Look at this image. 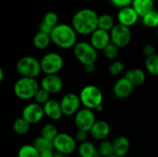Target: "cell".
Instances as JSON below:
<instances>
[{
  "label": "cell",
  "mask_w": 158,
  "mask_h": 157,
  "mask_svg": "<svg viewBox=\"0 0 158 157\" xmlns=\"http://www.w3.org/2000/svg\"><path fill=\"white\" fill-rule=\"evenodd\" d=\"M98 19L97 13L90 8H82L77 11L72 17L71 26L77 33L82 35L92 34L98 29Z\"/></svg>",
  "instance_id": "obj_1"
},
{
  "label": "cell",
  "mask_w": 158,
  "mask_h": 157,
  "mask_svg": "<svg viewBox=\"0 0 158 157\" xmlns=\"http://www.w3.org/2000/svg\"><path fill=\"white\" fill-rule=\"evenodd\" d=\"M50 36L52 43L63 49L72 48L77 43V32L69 24L59 23L53 29Z\"/></svg>",
  "instance_id": "obj_2"
},
{
  "label": "cell",
  "mask_w": 158,
  "mask_h": 157,
  "mask_svg": "<svg viewBox=\"0 0 158 157\" xmlns=\"http://www.w3.org/2000/svg\"><path fill=\"white\" fill-rule=\"evenodd\" d=\"M40 84L36 79L20 77L14 84L13 92L20 100L27 101L34 98L36 93L40 89Z\"/></svg>",
  "instance_id": "obj_3"
},
{
  "label": "cell",
  "mask_w": 158,
  "mask_h": 157,
  "mask_svg": "<svg viewBox=\"0 0 158 157\" xmlns=\"http://www.w3.org/2000/svg\"><path fill=\"white\" fill-rule=\"evenodd\" d=\"M80 99L83 107L96 110L99 106L103 105L104 94L102 91L95 85H86L84 86L80 94Z\"/></svg>",
  "instance_id": "obj_4"
},
{
  "label": "cell",
  "mask_w": 158,
  "mask_h": 157,
  "mask_svg": "<svg viewBox=\"0 0 158 157\" xmlns=\"http://www.w3.org/2000/svg\"><path fill=\"white\" fill-rule=\"evenodd\" d=\"M17 72L20 77L36 79L42 72L40 60L33 56H23L19 58L16 64Z\"/></svg>",
  "instance_id": "obj_5"
},
{
  "label": "cell",
  "mask_w": 158,
  "mask_h": 157,
  "mask_svg": "<svg viewBox=\"0 0 158 157\" xmlns=\"http://www.w3.org/2000/svg\"><path fill=\"white\" fill-rule=\"evenodd\" d=\"M73 48V53L76 59L83 66L89 64H95L98 57L97 50L90 43L80 42L77 43Z\"/></svg>",
  "instance_id": "obj_6"
},
{
  "label": "cell",
  "mask_w": 158,
  "mask_h": 157,
  "mask_svg": "<svg viewBox=\"0 0 158 157\" xmlns=\"http://www.w3.org/2000/svg\"><path fill=\"white\" fill-rule=\"evenodd\" d=\"M41 69L45 75H56L64 67L63 57L56 52H50L45 54L41 59Z\"/></svg>",
  "instance_id": "obj_7"
},
{
  "label": "cell",
  "mask_w": 158,
  "mask_h": 157,
  "mask_svg": "<svg viewBox=\"0 0 158 157\" xmlns=\"http://www.w3.org/2000/svg\"><path fill=\"white\" fill-rule=\"evenodd\" d=\"M54 150L64 155H71L76 150V139L67 132H60L53 141Z\"/></svg>",
  "instance_id": "obj_8"
},
{
  "label": "cell",
  "mask_w": 158,
  "mask_h": 157,
  "mask_svg": "<svg viewBox=\"0 0 158 157\" xmlns=\"http://www.w3.org/2000/svg\"><path fill=\"white\" fill-rule=\"evenodd\" d=\"M97 120L95 119V115L93 110L88 108H81L74 116V124L78 130H84L90 132L94 123Z\"/></svg>",
  "instance_id": "obj_9"
},
{
  "label": "cell",
  "mask_w": 158,
  "mask_h": 157,
  "mask_svg": "<svg viewBox=\"0 0 158 157\" xmlns=\"http://www.w3.org/2000/svg\"><path fill=\"white\" fill-rule=\"evenodd\" d=\"M111 43L117 45L118 48L126 47L131 41V31L129 27L122 24H116L110 31Z\"/></svg>",
  "instance_id": "obj_10"
},
{
  "label": "cell",
  "mask_w": 158,
  "mask_h": 157,
  "mask_svg": "<svg viewBox=\"0 0 158 157\" xmlns=\"http://www.w3.org/2000/svg\"><path fill=\"white\" fill-rule=\"evenodd\" d=\"M59 103H60L63 116H66V117L75 116L81 109L80 107L81 105L80 96L72 93L65 94L61 98Z\"/></svg>",
  "instance_id": "obj_11"
},
{
  "label": "cell",
  "mask_w": 158,
  "mask_h": 157,
  "mask_svg": "<svg viewBox=\"0 0 158 157\" xmlns=\"http://www.w3.org/2000/svg\"><path fill=\"white\" fill-rule=\"evenodd\" d=\"M45 116L44 106L42 105L34 103H30L22 109L21 117L26 119L31 125L39 123Z\"/></svg>",
  "instance_id": "obj_12"
},
{
  "label": "cell",
  "mask_w": 158,
  "mask_h": 157,
  "mask_svg": "<svg viewBox=\"0 0 158 157\" xmlns=\"http://www.w3.org/2000/svg\"><path fill=\"white\" fill-rule=\"evenodd\" d=\"M40 87L50 94L58 93L63 88V81L57 75H45L40 81Z\"/></svg>",
  "instance_id": "obj_13"
},
{
  "label": "cell",
  "mask_w": 158,
  "mask_h": 157,
  "mask_svg": "<svg viewBox=\"0 0 158 157\" xmlns=\"http://www.w3.org/2000/svg\"><path fill=\"white\" fill-rule=\"evenodd\" d=\"M134 90V86L125 78L122 77L118 79L113 86V93L118 99H127L129 98Z\"/></svg>",
  "instance_id": "obj_14"
},
{
  "label": "cell",
  "mask_w": 158,
  "mask_h": 157,
  "mask_svg": "<svg viewBox=\"0 0 158 157\" xmlns=\"http://www.w3.org/2000/svg\"><path fill=\"white\" fill-rule=\"evenodd\" d=\"M111 43V37L110 32L97 29L91 34L90 38V43L98 51V50H104L109 43Z\"/></svg>",
  "instance_id": "obj_15"
},
{
  "label": "cell",
  "mask_w": 158,
  "mask_h": 157,
  "mask_svg": "<svg viewBox=\"0 0 158 157\" xmlns=\"http://www.w3.org/2000/svg\"><path fill=\"white\" fill-rule=\"evenodd\" d=\"M140 16L134 10V8L131 6H126L120 8L118 13V20L119 24H122L126 27H131L138 21Z\"/></svg>",
  "instance_id": "obj_16"
},
{
  "label": "cell",
  "mask_w": 158,
  "mask_h": 157,
  "mask_svg": "<svg viewBox=\"0 0 158 157\" xmlns=\"http://www.w3.org/2000/svg\"><path fill=\"white\" fill-rule=\"evenodd\" d=\"M110 133V126L106 121L97 120L92 130H90V134L94 140L97 141H105Z\"/></svg>",
  "instance_id": "obj_17"
},
{
  "label": "cell",
  "mask_w": 158,
  "mask_h": 157,
  "mask_svg": "<svg viewBox=\"0 0 158 157\" xmlns=\"http://www.w3.org/2000/svg\"><path fill=\"white\" fill-rule=\"evenodd\" d=\"M44 114L47 118H49L52 120H59L63 117V113L61 110L60 103L57 102L56 100L50 99L45 105H43Z\"/></svg>",
  "instance_id": "obj_18"
},
{
  "label": "cell",
  "mask_w": 158,
  "mask_h": 157,
  "mask_svg": "<svg viewBox=\"0 0 158 157\" xmlns=\"http://www.w3.org/2000/svg\"><path fill=\"white\" fill-rule=\"evenodd\" d=\"M124 77L134 86H141L145 82V72L141 68H131L125 72Z\"/></svg>",
  "instance_id": "obj_19"
},
{
  "label": "cell",
  "mask_w": 158,
  "mask_h": 157,
  "mask_svg": "<svg viewBox=\"0 0 158 157\" xmlns=\"http://www.w3.org/2000/svg\"><path fill=\"white\" fill-rule=\"evenodd\" d=\"M113 146H114V155L119 157L126 156L128 154L131 143L129 139L126 136H118L113 141Z\"/></svg>",
  "instance_id": "obj_20"
},
{
  "label": "cell",
  "mask_w": 158,
  "mask_h": 157,
  "mask_svg": "<svg viewBox=\"0 0 158 157\" xmlns=\"http://www.w3.org/2000/svg\"><path fill=\"white\" fill-rule=\"evenodd\" d=\"M131 6L140 16L143 18L149 12L155 10V1L154 0H133Z\"/></svg>",
  "instance_id": "obj_21"
},
{
  "label": "cell",
  "mask_w": 158,
  "mask_h": 157,
  "mask_svg": "<svg viewBox=\"0 0 158 157\" xmlns=\"http://www.w3.org/2000/svg\"><path fill=\"white\" fill-rule=\"evenodd\" d=\"M78 154L80 157H95L98 155V149L92 142L86 141L79 145Z\"/></svg>",
  "instance_id": "obj_22"
},
{
  "label": "cell",
  "mask_w": 158,
  "mask_h": 157,
  "mask_svg": "<svg viewBox=\"0 0 158 157\" xmlns=\"http://www.w3.org/2000/svg\"><path fill=\"white\" fill-rule=\"evenodd\" d=\"M51 42H52L51 36L49 34H46L41 31H38L37 33H35L32 39V43L34 47L39 50H44L47 48Z\"/></svg>",
  "instance_id": "obj_23"
},
{
  "label": "cell",
  "mask_w": 158,
  "mask_h": 157,
  "mask_svg": "<svg viewBox=\"0 0 158 157\" xmlns=\"http://www.w3.org/2000/svg\"><path fill=\"white\" fill-rule=\"evenodd\" d=\"M12 129L16 134L25 135L30 131L31 124L21 117V118H18L14 120V122L12 124Z\"/></svg>",
  "instance_id": "obj_24"
},
{
  "label": "cell",
  "mask_w": 158,
  "mask_h": 157,
  "mask_svg": "<svg viewBox=\"0 0 158 157\" xmlns=\"http://www.w3.org/2000/svg\"><path fill=\"white\" fill-rule=\"evenodd\" d=\"M114 19L109 14H102L98 19V28L106 31H111V30L115 26Z\"/></svg>",
  "instance_id": "obj_25"
},
{
  "label": "cell",
  "mask_w": 158,
  "mask_h": 157,
  "mask_svg": "<svg viewBox=\"0 0 158 157\" xmlns=\"http://www.w3.org/2000/svg\"><path fill=\"white\" fill-rule=\"evenodd\" d=\"M143 24L150 29L158 28V11L156 9L142 18Z\"/></svg>",
  "instance_id": "obj_26"
},
{
  "label": "cell",
  "mask_w": 158,
  "mask_h": 157,
  "mask_svg": "<svg viewBox=\"0 0 158 157\" xmlns=\"http://www.w3.org/2000/svg\"><path fill=\"white\" fill-rule=\"evenodd\" d=\"M18 157H41L33 144H24L18 151Z\"/></svg>",
  "instance_id": "obj_27"
},
{
  "label": "cell",
  "mask_w": 158,
  "mask_h": 157,
  "mask_svg": "<svg viewBox=\"0 0 158 157\" xmlns=\"http://www.w3.org/2000/svg\"><path fill=\"white\" fill-rule=\"evenodd\" d=\"M57 135H58V130L56 127L52 123H47L44 125L41 130V136L47 140L54 141Z\"/></svg>",
  "instance_id": "obj_28"
},
{
  "label": "cell",
  "mask_w": 158,
  "mask_h": 157,
  "mask_svg": "<svg viewBox=\"0 0 158 157\" xmlns=\"http://www.w3.org/2000/svg\"><path fill=\"white\" fill-rule=\"evenodd\" d=\"M33 145L40 153L44 152V151H48V150H54L53 141L47 140L42 136H39L38 138H36L34 140Z\"/></svg>",
  "instance_id": "obj_29"
},
{
  "label": "cell",
  "mask_w": 158,
  "mask_h": 157,
  "mask_svg": "<svg viewBox=\"0 0 158 157\" xmlns=\"http://www.w3.org/2000/svg\"><path fill=\"white\" fill-rule=\"evenodd\" d=\"M144 66L148 73L154 76H158V55H154L146 57Z\"/></svg>",
  "instance_id": "obj_30"
},
{
  "label": "cell",
  "mask_w": 158,
  "mask_h": 157,
  "mask_svg": "<svg viewBox=\"0 0 158 157\" xmlns=\"http://www.w3.org/2000/svg\"><path fill=\"white\" fill-rule=\"evenodd\" d=\"M98 153L102 157H108L114 155V146L113 142L103 141L98 146Z\"/></svg>",
  "instance_id": "obj_31"
},
{
  "label": "cell",
  "mask_w": 158,
  "mask_h": 157,
  "mask_svg": "<svg viewBox=\"0 0 158 157\" xmlns=\"http://www.w3.org/2000/svg\"><path fill=\"white\" fill-rule=\"evenodd\" d=\"M103 54L105 56V57L106 59L109 60H115L119 54V48L115 45L113 43H110L104 50H103Z\"/></svg>",
  "instance_id": "obj_32"
},
{
  "label": "cell",
  "mask_w": 158,
  "mask_h": 157,
  "mask_svg": "<svg viewBox=\"0 0 158 157\" xmlns=\"http://www.w3.org/2000/svg\"><path fill=\"white\" fill-rule=\"evenodd\" d=\"M124 69H125L124 64L118 60H114L108 66V73L112 76H117L121 74L124 71Z\"/></svg>",
  "instance_id": "obj_33"
},
{
  "label": "cell",
  "mask_w": 158,
  "mask_h": 157,
  "mask_svg": "<svg viewBox=\"0 0 158 157\" xmlns=\"http://www.w3.org/2000/svg\"><path fill=\"white\" fill-rule=\"evenodd\" d=\"M43 21L44 23H46L47 25H49L50 27H52L53 29L58 25V16L56 12L53 11H49L47 13H45V15L44 16V19Z\"/></svg>",
  "instance_id": "obj_34"
},
{
  "label": "cell",
  "mask_w": 158,
  "mask_h": 157,
  "mask_svg": "<svg viewBox=\"0 0 158 157\" xmlns=\"http://www.w3.org/2000/svg\"><path fill=\"white\" fill-rule=\"evenodd\" d=\"M33 99L35 100V102L37 104L44 105H45L50 100V93H47L45 90L40 88L38 90V92L36 93V94H35V96H34Z\"/></svg>",
  "instance_id": "obj_35"
},
{
  "label": "cell",
  "mask_w": 158,
  "mask_h": 157,
  "mask_svg": "<svg viewBox=\"0 0 158 157\" xmlns=\"http://www.w3.org/2000/svg\"><path fill=\"white\" fill-rule=\"evenodd\" d=\"M110 2L114 6L120 9L126 6H131L133 3V0H110Z\"/></svg>",
  "instance_id": "obj_36"
},
{
  "label": "cell",
  "mask_w": 158,
  "mask_h": 157,
  "mask_svg": "<svg viewBox=\"0 0 158 157\" xmlns=\"http://www.w3.org/2000/svg\"><path fill=\"white\" fill-rule=\"evenodd\" d=\"M143 55H144L146 57L151 56H154V55H156V48H155V46H154L153 44L147 43V44H145V45L143 46Z\"/></svg>",
  "instance_id": "obj_37"
},
{
  "label": "cell",
  "mask_w": 158,
  "mask_h": 157,
  "mask_svg": "<svg viewBox=\"0 0 158 157\" xmlns=\"http://www.w3.org/2000/svg\"><path fill=\"white\" fill-rule=\"evenodd\" d=\"M87 138H88V132L87 131H84V130H77V132L75 134L76 141H78V142H80L81 143L86 142L87 141Z\"/></svg>",
  "instance_id": "obj_38"
},
{
  "label": "cell",
  "mask_w": 158,
  "mask_h": 157,
  "mask_svg": "<svg viewBox=\"0 0 158 157\" xmlns=\"http://www.w3.org/2000/svg\"><path fill=\"white\" fill-rule=\"evenodd\" d=\"M52 31H53V28H52V27H50L49 25H47V24L44 23V21L41 22V24H40V26H39V31L50 35L51 32H52Z\"/></svg>",
  "instance_id": "obj_39"
},
{
  "label": "cell",
  "mask_w": 158,
  "mask_h": 157,
  "mask_svg": "<svg viewBox=\"0 0 158 157\" xmlns=\"http://www.w3.org/2000/svg\"><path fill=\"white\" fill-rule=\"evenodd\" d=\"M95 68H95V64H89V65L83 66V70H84L86 73H88V74H91V73L94 72Z\"/></svg>",
  "instance_id": "obj_40"
},
{
  "label": "cell",
  "mask_w": 158,
  "mask_h": 157,
  "mask_svg": "<svg viewBox=\"0 0 158 157\" xmlns=\"http://www.w3.org/2000/svg\"><path fill=\"white\" fill-rule=\"evenodd\" d=\"M55 150H48V151H44V152H42L40 153V156L41 157H54L55 155V153H54Z\"/></svg>",
  "instance_id": "obj_41"
},
{
  "label": "cell",
  "mask_w": 158,
  "mask_h": 157,
  "mask_svg": "<svg viewBox=\"0 0 158 157\" xmlns=\"http://www.w3.org/2000/svg\"><path fill=\"white\" fill-rule=\"evenodd\" d=\"M4 76H5V72L4 69L0 67V82L4 81Z\"/></svg>",
  "instance_id": "obj_42"
},
{
  "label": "cell",
  "mask_w": 158,
  "mask_h": 157,
  "mask_svg": "<svg viewBox=\"0 0 158 157\" xmlns=\"http://www.w3.org/2000/svg\"><path fill=\"white\" fill-rule=\"evenodd\" d=\"M54 157H66V155H62V154H60V153H57V152H56L55 153V155Z\"/></svg>",
  "instance_id": "obj_43"
},
{
  "label": "cell",
  "mask_w": 158,
  "mask_h": 157,
  "mask_svg": "<svg viewBox=\"0 0 158 157\" xmlns=\"http://www.w3.org/2000/svg\"><path fill=\"white\" fill-rule=\"evenodd\" d=\"M103 109H104V107H103V105H101V106H99V107H98V108H97L95 111H97V112H101Z\"/></svg>",
  "instance_id": "obj_44"
},
{
  "label": "cell",
  "mask_w": 158,
  "mask_h": 157,
  "mask_svg": "<svg viewBox=\"0 0 158 157\" xmlns=\"http://www.w3.org/2000/svg\"><path fill=\"white\" fill-rule=\"evenodd\" d=\"M108 157H119V156H118V155H111V156H108Z\"/></svg>",
  "instance_id": "obj_45"
},
{
  "label": "cell",
  "mask_w": 158,
  "mask_h": 157,
  "mask_svg": "<svg viewBox=\"0 0 158 157\" xmlns=\"http://www.w3.org/2000/svg\"><path fill=\"white\" fill-rule=\"evenodd\" d=\"M156 35H157V38H158V28H157V31H156Z\"/></svg>",
  "instance_id": "obj_46"
}]
</instances>
